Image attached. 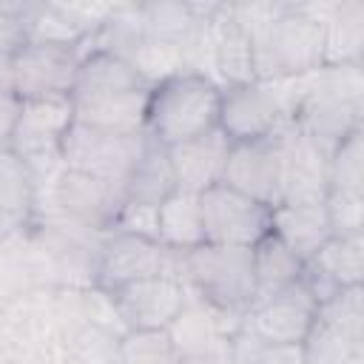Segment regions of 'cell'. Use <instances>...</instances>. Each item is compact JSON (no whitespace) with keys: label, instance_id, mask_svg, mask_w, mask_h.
I'll list each match as a JSON object with an SVG mask.
<instances>
[{"label":"cell","instance_id":"cell-1","mask_svg":"<svg viewBox=\"0 0 364 364\" xmlns=\"http://www.w3.org/2000/svg\"><path fill=\"white\" fill-rule=\"evenodd\" d=\"M253 43V74L262 82L296 80L324 65V28L301 3H287L284 11L247 31Z\"/></svg>","mask_w":364,"mask_h":364},{"label":"cell","instance_id":"cell-2","mask_svg":"<svg viewBox=\"0 0 364 364\" xmlns=\"http://www.w3.org/2000/svg\"><path fill=\"white\" fill-rule=\"evenodd\" d=\"M219 97L222 88L213 80L179 71L151 85L145 134L165 148L208 134L219 119Z\"/></svg>","mask_w":364,"mask_h":364},{"label":"cell","instance_id":"cell-3","mask_svg":"<svg viewBox=\"0 0 364 364\" xmlns=\"http://www.w3.org/2000/svg\"><path fill=\"white\" fill-rule=\"evenodd\" d=\"M179 282L188 287L191 296L213 307L247 313L256 299L250 247L205 242L193 250H179Z\"/></svg>","mask_w":364,"mask_h":364},{"label":"cell","instance_id":"cell-4","mask_svg":"<svg viewBox=\"0 0 364 364\" xmlns=\"http://www.w3.org/2000/svg\"><path fill=\"white\" fill-rule=\"evenodd\" d=\"M54 287H40L0 304V361L60 364V330L51 304Z\"/></svg>","mask_w":364,"mask_h":364},{"label":"cell","instance_id":"cell-5","mask_svg":"<svg viewBox=\"0 0 364 364\" xmlns=\"http://www.w3.org/2000/svg\"><path fill=\"white\" fill-rule=\"evenodd\" d=\"M216 128L230 142H250L293 128L284 82H245L222 88Z\"/></svg>","mask_w":364,"mask_h":364},{"label":"cell","instance_id":"cell-6","mask_svg":"<svg viewBox=\"0 0 364 364\" xmlns=\"http://www.w3.org/2000/svg\"><path fill=\"white\" fill-rule=\"evenodd\" d=\"M122 191L105 185L80 171L60 168L48 182L40 185V208L37 213L60 216L77 228L94 233H111L114 213L122 205Z\"/></svg>","mask_w":364,"mask_h":364},{"label":"cell","instance_id":"cell-7","mask_svg":"<svg viewBox=\"0 0 364 364\" xmlns=\"http://www.w3.org/2000/svg\"><path fill=\"white\" fill-rule=\"evenodd\" d=\"M142 145H145V134H108L74 122L63 136L60 159L63 168L80 171L122 191Z\"/></svg>","mask_w":364,"mask_h":364},{"label":"cell","instance_id":"cell-8","mask_svg":"<svg viewBox=\"0 0 364 364\" xmlns=\"http://www.w3.org/2000/svg\"><path fill=\"white\" fill-rule=\"evenodd\" d=\"M74 125V105L71 97L57 100H23L20 119L11 136V151L28 162L34 176L48 182L60 168V145L68 128Z\"/></svg>","mask_w":364,"mask_h":364},{"label":"cell","instance_id":"cell-9","mask_svg":"<svg viewBox=\"0 0 364 364\" xmlns=\"http://www.w3.org/2000/svg\"><path fill=\"white\" fill-rule=\"evenodd\" d=\"M296 128H287L282 134L250 139V142H233L225 165L222 185L276 208L282 202L284 188V168H287V148Z\"/></svg>","mask_w":364,"mask_h":364},{"label":"cell","instance_id":"cell-10","mask_svg":"<svg viewBox=\"0 0 364 364\" xmlns=\"http://www.w3.org/2000/svg\"><path fill=\"white\" fill-rule=\"evenodd\" d=\"M151 276H173L179 282V250H168L156 239L111 230L100 250L94 284L114 293L131 282Z\"/></svg>","mask_w":364,"mask_h":364},{"label":"cell","instance_id":"cell-11","mask_svg":"<svg viewBox=\"0 0 364 364\" xmlns=\"http://www.w3.org/2000/svg\"><path fill=\"white\" fill-rule=\"evenodd\" d=\"M199 208L208 245L253 247L270 233V208L228 185L199 193Z\"/></svg>","mask_w":364,"mask_h":364},{"label":"cell","instance_id":"cell-12","mask_svg":"<svg viewBox=\"0 0 364 364\" xmlns=\"http://www.w3.org/2000/svg\"><path fill=\"white\" fill-rule=\"evenodd\" d=\"M80 68V51L28 40L11 57L14 94L20 100H57L71 97Z\"/></svg>","mask_w":364,"mask_h":364},{"label":"cell","instance_id":"cell-13","mask_svg":"<svg viewBox=\"0 0 364 364\" xmlns=\"http://www.w3.org/2000/svg\"><path fill=\"white\" fill-rule=\"evenodd\" d=\"M125 324V333L134 330H168L171 321L182 313L191 293L173 276H151L131 282L111 293Z\"/></svg>","mask_w":364,"mask_h":364},{"label":"cell","instance_id":"cell-14","mask_svg":"<svg viewBox=\"0 0 364 364\" xmlns=\"http://www.w3.org/2000/svg\"><path fill=\"white\" fill-rule=\"evenodd\" d=\"M316 301L299 284L259 299L245 313V327L264 344H301L316 321Z\"/></svg>","mask_w":364,"mask_h":364},{"label":"cell","instance_id":"cell-15","mask_svg":"<svg viewBox=\"0 0 364 364\" xmlns=\"http://www.w3.org/2000/svg\"><path fill=\"white\" fill-rule=\"evenodd\" d=\"M230 145L233 142L219 128L199 134L193 139H185L179 145H171L168 156H171V168L176 176V188L199 196V193L222 185Z\"/></svg>","mask_w":364,"mask_h":364},{"label":"cell","instance_id":"cell-16","mask_svg":"<svg viewBox=\"0 0 364 364\" xmlns=\"http://www.w3.org/2000/svg\"><path fill=\"white\" fill-rule=\"evenodd\" d=\"M51 287L40 245L28 228L3 230L0 236V301Z\"/></svg>","mask_w":364,"mask_h":364},{"label":"cell","instance_id":"cell-17","mask_svg":"<svg viewBox=\"0 0 364 364\" xmlns=\"http://www.w3.org/2000/svg\"><path fill=\"white\" fill-rule=\"evenodd\" d=\"M327 193H330V151L313 145L310 139L293 131L287 148L282 202L318 205L327 199Z\"/></svg>","mask_w":364,"mask_h":364},{"label":"cell","instance_id":"cell-18","mask_svg":"<svg viewBox=\"0 0 364 364\" xmlns=\"http://www.w3.org/2000/svg\"><path fill=\"white\" fill-rule=\"evenodd\" d=\"M148 91L151 88H134V91H117L88 100H71L74 122L108 134H145Z\"/></svg>","mask_w":364,"mask_h":364},{"label":"cell","instance_id":"cell-19","mask_svg":"<svg viewBox=\"0 0 364 364\" xmlns=\"http://www.w3.org/2000/svg\"><path fill=\"white\" fill-rule=\"evenodd\" d=\"M213 80L219 88L256 80L250 34L230 17L228 3H219L213 14Z\"/></svg>","mask_w":364,"mask_h":364},{"label":"cell","instance_id":"cell-20","mask_svg":"<svg viewBox=\"0 0 364 364\" xmlns=\"http://www.w3.org/2000/svg\"><path fill=\"white\" fill-rule=\"evenodd\" d=\"M40 208V179L11 148L0 151V230L28 228Z\"/></svg>","mask_w":364,"mask_h":364},{"label":"cell","instance_id":"cell-21","mask_svg":"<svg viewBox=\"0 0 364 364\" xmlns=\"http://www.w3.org/2000/svg\"><path fill=\"white\" fill-rule=\"evenodd\" d=\"M270 233L282 239L301 262L316 256V250L333 236L324 202L318 205H290L279 202L270 208Z\"/></svg>","mask_w":364,"mask_h":364},{"label":"cell","instance_id":"cell-22","mask_svg":"<svg viewBox=\"0 0 364 364\" xmlns=\"http://www.w3.org/2000/svg\"><path fill=\"white\" fill-rule=\"evenodd\" d=\"M134 88H148L134 65L111 51L91 48L80 57L77 80L71 88V100H88V97H102V94H117V91H134Z\"/></svg>","mask_w":364,"mask_h":364},{"label":"cell","instance_id":"cell-23","mask_svg":"<svg viewBox=\"0 0 364 364\" xmlns=\"http://www.w3.org/2000/svg\"><path fill=\"white\" fill-rule=\"evenodd\" d=\"M250 262H253V290H256L253 301L282 293L301 282L304 262L273 233H267L250 247Z\"/></svg>","mask_w":364,"mask_h":364},{"label":"cell","instance_id":"cell-24","mask_svg":"<svg viewBox=\"0 0 364 364\" xmlns=\"http://www.w3.org/2000/svg\"><path fill=\"white\" fill-rule=\"evenodd\" d=\"M176 191V176L171 168V156L168 148L154 142L145 134V145L125 179L122 196L131 202H145V205H159L162 199H168Z\"/></svg>","mask_w":364,"mask_h":364},{"label":"cell","instance_id":"cell-25","mask_svg":"<svg viewBox=\"0 0 364 364\" xmlns=\"http://www.w3.org/2000/svg\"><path fill=\"white\" fill-rule=\"evenodd\" d=\"M324 28V65L361 63L364 57V0H333Z\"/></svg>","mask_w":364,"mask_h":364},{"label":"cell","instance_id":"cell-26","mask_svg":"<svg viewBox=\"0 0 364 364\" xmlns=\"http://www.w3.org/2000/svg\"><path fill=\"white\" fill-rule=\"evenodd\" d=\"M159 216V245L168 250H193L205 245V225L199 196L188 191H173L156 208Z\"/></svg>","mask_w":364,"mask_h":364},{"label":"cell","instance_id":"cell-27","mask_svg":"<svg viewBox=\"0 0 364 364\" xmlns=\"http://www.w3.org/2000/svg\"><path fill=\"white\" fill-rule=\"evenodd\" d=\"M142 9V26H145V37L151 40H162L171 46L185 43V37L191 34L199 9L196 3H179V0H154V3H139Z\"/></svg>","mask_w":364,"mask_h":364},{"label":"cell","instance_id":"cell-28","mask_svg":"<svg viewBox=\"0 0 364 364\" xmlns=\"http://www.w3.org/2000/svg\"><path fill=\"white\" fill-rule=\"evenodd\" d=\"M119 341L114 330L82 324L60 347V364H119Z\"/></svg>","mask_w":364,"mask_h":364},{"label":"cell","instance_id":"cell-29","mask_svg":"<svg viewBox=\"0 0 364 364\" xmlns=\"http://www.w3.org/2000/svg\"><path fill=\"white\" fill-rule=\"evenodd\" d=\"M304 364H364V341L341 336L318 321H313L307 338L301 341Z\"/></svg>","mask_w":364,"mask_h":364},{"label":"cell","instance_id":"cell-30","mask_svg":"<svg viewBox=\"0 0 364 364\" xmlns=\"http://www.w3.org/2000/svg\"><path fill=\"white\" fill-rule=\"evenodd\" d=\"M316 321L341 336L364 341V284L344 287L316 307Z\"/></svg>","mask_w":364,"mask_h":364},{"label":"cell","instance_id":"cell-31","mask_svg":"<svg viewBox=\"0 0 364 364\" xmlns=\"http://www.w3.org/2000/svg\"><path fill=\"white\" fill-rule=\"evenodd\" d=\"M330 191L364 193V128L350 131L330 151Z\"/></svg>","mask_w":364,"mask_h":364},{"label":"cell","instance_id":"cell-32","mask_svg":"<svg viewBox=\"0 0 364 364\" xmlns=\"http://www.w3.org/2000/svg\"><path fill=\"white\" fill-rule=\"evenodd\" d=\"M128 63L134 65V71L139 74V80L151 88L173 74L182 71V48L179 46H171V43H162V40H151L145 37L136 51L128 57Z\"/></svg>","mask_w":364,"mask_h":364},{"label":"cell","instance_id":"cell-33","mask_svg":"<svg viewBox=\"0 0 364 364\" xmlns=\"http://www.w3.org/2000/svg\"><path fill=\"white\" fill-rule=\"evenodd\" d=\"M119 364H182L165 330H134L119 341Z\"/></svg>","mask_w":364,"mask_h":364},{"label":"cell","instance_id":"cell-34","mask_svg":"<svg viewBox=\"0 0 364 364\" xmlns=\"http://www.w3.org/2000/svg\"><path fill=\"white\" fill-rule=\"evenodd\" d=\"M40 3L0 0V57H14L28 43V26Z\"/></svg>","mask_w":364,"mask_h":364},{"label":"cell","instance_id":"cell-35","mask_svg":"<svg viewBox=\"0 0 364 364\" xmlns=\"http://www.w3.org/2000/svg\"><path fill=\"white\" fill-rule=\"evenodd\" d=\"M327 222L333 236L364 233V193L361 191H330L324 199Z\"/></svg>","mask_w":364,"mask_h":364},{"label":"cell","instance_id":"cell-36","mask_svg":"<svg viewBox=\"0 0 364 364\" xmlns=\"http://www.w3.org/2000/svg\"><path fill=\"white\" fill-rule=\"evenodd\" d=\"M156 208L159 205H145V202L122 199V205L114 213L111 230L142 236V239H156L159 242V216H156Z\"/></svg>","mask_w":364,"mask_h":364},{"label":"cell","instance_id":"cell-37","mask_svg":"<svg viewBox=\"0 0 364 364\" xmlns=\"http://www.w3.org/2000/svg\"><path fill=\"white\" fill-rule=\"evenodd\" d=\"M82 313H85V321L88 324H97V327H105V330H114L117 336H125V324L119 318V310L114 304V296L97 284L91 287H82Z\"/></svg>","mask_w":364,"mask_h":364},{"label":"cell","instance_id":"cell-38","mask_svg":"<svg viewBox=\"0 0 364 364\" xmlns=\"http://www.w3.org/2000/svg\"><path fill=\"white\" fill-rule=\"evenodd\" d=\"M20 108L23 100L17 94H0V151L11 148V136L20 119Z\"/></svg>","mask_w":364,"mask_h":364},{"label":"cell","instance_id":"cell-39","mask_svg":"<svg viewBox=\"0 0 364 364\" xmlns=\"http://www.w3.org/2000/svg\"><path fill=\"white\" fill-rule=\"evenodd\" d=\"M253 364H304L301 344H262Z\"/></svg>","mask_w":364,"mask_h":364},{"label":"cell","instance_id":"cell-40","mask_svg":"<svg viewBox=\"0 0 364 364\" xmlns=\"http://www.w3.org/2000/svg\"><path fill=\"white\" fill-rule=\"evenodd\" d=\"M0 94H14V77H11V57H0Z\"/></svg>","mask_w":364,"mask_h":364},{"label":"cell","instance_id":"cell-41","mask_svg":"<svg viewBox=\"0 0 364 364\" xmlns=\"http://www.w3.org/2000/svg\"><path fill=\"white\" fill-rule=\"evenodd\" d=\"M0 364H6V361H0Z\"/></svg>","mask_w":364,"mask_h":364}]
</instances>
